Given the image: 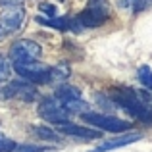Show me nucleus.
Returning <instances> with one entry per match:
<instances>
[{
    "label": "nucleus",
    "mask_w": 152,
    "mask_h": 152,
    "mask_svg": "<svg viewBox=\"0 0 152 152\" xmlns=\"http://www.w3.org/2000/svg\"><path fill=\"white\" fill-rule=\"evenodd\" d=\"M112 98H114L115 104H119L123 110H127L137 119H141V121H145V123H152V110L146 108L135 93H131V91H114V93H112Z\"/></svg>",
    "instance_id": "1"
},
{
    "label": "nucleus",
    "mask_w": 152,
    "mask_h": 152,
    "mask_svg": "<svg viewBox=\"0 0 152 152\" xmlns=\"http://www.w3.org/2000/svg\"><path fill=\"white\" fill-rule=\"evenodd\" d=\"M81 118L85 119L89 125L98 127L100 131H110V133H121V131H127L131 127L129 121H123L119 118H114V115H104V114H96V112H83Z\"/></svg>",
    "instance_id": "2"
},
{
    "label": "nucleus",
    "mask_w": 152,
    "mask_h": 152,
    "mask_svg": "<svg viewBox=\"0 0 152 152\" xmlns=\"http://www.w3.org/2000/svg\"><path fill=\"white\" fill-rule=\"evenodd\" d=\"M79 23L83 27H98L108 19V4L106 0H91L89 6L79 14Z\"/></svg>",
    "instance_id": "3"
},
{
    "label": "nucleus",
    "mask_w": 152,
    "mask_h": 152,
    "mask_svg": "<svg viewBox=\"0 0 152 152\" xmlns=\"http://www.w3.org/2000/svg\"><path fill=\"white\" fill-rule=\"evenodd\" d=\"M14 69L18 75L31 83H50V67L37 62H14Z\"/></svg>",
    "instance_id": "4"
},
{
    "label": "nucleus",
    "mask_w": 152,
    "mask_h": 152,
    "mask_svg": "<svg viewBox=\"0 0 152 152\" xmlns=\"http://www.w3.org/2000/svg\"><path fill=\"white\" fill-rule=\"evenodd\" d=\"M23 19H25V12L21 6H8L0 14V41L15 33L23 25Z\"/></svg>",
    "instance_id": "5"
},
{
    "label": "nucleus",
    "mask_w": 152,
    "mask_h": 152,
    "mask_svg": "<svg viewBox=\"0 0 152 152\" xmlns=\"http://www.w3.org/2000/svg\"><path fill=\"white\" fill-rule=\"evenodd\" d=\"M41 54V45H37L35 41H29V39H19L10 48V58L14 62H37Z\"/></svg>",
    "instance_id": "6"
},
{
    "label": "nucleus",
    "mask_w": 152,
    "mask_h": 152,
    "mask_svg": "<svg viewBox=\"0 0 152 152\" xmlns=\"http://www.w3.org/2000/svg\"><path fill=\"white\" fill-rule=\"evenodd\" d=\"M39 115L42 119H46L48 123H54V125H60V123L67 121L69 118V112L64 108V104L58 100V98H46L39 104Z\"/></svg>",
    "instance_id": "7"
},
{
    "label": "nucleus",
    "mask_w": 152,
    "mask_h": 152,
    "mask_svg": "<svg viewBox=\"0 0 152 152\" xmlns=\"http://www.w3.org/2000/svg\"><path fill=\"white\" fill-rule=\"evenodd\" d=\"M37 96H39V93L31 83H4V85H0V98L2 100L21 98L25 102H31Z\"/></svg>",
    "instance_id": "8"
},
{
    "label": "nucleus",
    "mask_w": 152,
    "mask_h": 152,
    "mask_svg": "<svg viewBox=\"0 0 152 152\" xmlns=\"http://www.w3.org/2000/svg\"><path fill=\"white\" fill-rule=\"evenodd\" d=\"M60 133L71 135V137H79V139H98V131H94L93 127H81V125H73L69 121H64L58 125Z\"/></svg>",
    "instance_id": "9"
},
{
    "label": "nucleus",
    "mask_w": 152,
    "mask_h": 152,
    "mask_svg": "<svg viewBox=\"0 0 152 152\" xmlns=\"http://www.w3.org/2000/svg\"><path fill=\"white\" fill-rule=\"evenodd\" d=\"M141 139H142V135H141V133H127V135L115 137V139H112V141H108V142H104V145L96 146V148H94V150H91V152H106V150H115V148H121V146L131 145V142H137V141H141Z\"/></svg>",
    "instance_id": "10"
},
{
    "label": "nucleus",
    "mask_w": 152,
    "mask_h": 152,
    "mask_svg": "<svg viewBox=\"0 0 152 152\" xmlns=\"http://www.w3.org/2000/svg\"><path fill=\"white\" fill-rule=\"evenodd\" d=\"M56 98H58V100H73V98H81V91H79L77 87H73V85L62 83V85L56 89Z\"/></svg>",
    "instance_id": "11"
},
{
    "label": "nucleus",
    "mask_w": 152,
    "mask_h": 152,
    "mask_svg": "<svg viewBox=\"0 0 152 152\" xmlns=\"http://www.w3.org/2000/svg\"><path fill=\"white\" fill-rule=\"evenodd\" d=\"M69 77V67L67 64H58V66L50 67V83H62Z\"/></svg>",
    "instance_id": "12"
},
{
    "label": "nucleus",
    "mask_w": 152,
    "mask_h": 152,
    "mask_svg": "<svg viewBox=\"0 0 152 152\" xmlns=\"http://www.w3.org/2000/svg\"><path fill=\"white\" fill-rule=\"evenodd\" d=\"M37 21L42 23V25H48V27H56V29H60V31L69 27V19L67 18H54V15H52V18H41V15H39Z\"/></svg>",
    "instance_id": "13"
},
{
    "label": "nucleus",
    "mask_w": 152,
    "mask_h": 152,
    "mask_svg": "<svg viewBox=\"0 0 152 152\" xmlns=\"http://www.w3.org/2000/svg\"><path fill=\"white\" fill-rule=\"evenodd\" d=\"M137 77H139V83H141V85H145L146 89H152V69H150V66L139 67Z\"/></svg>",
    "instance_id": "14"
},
{
    "label": "nucleus",
    "mask_w": 152,
    "mask_h": 152,
    "mask_svg": "<svg viewBox=\"0 0 152 152\" xmlns=\"http://www.w3.org/2000/svg\"><path fill=\"white\" fill-rule=\"evenodd\" d=\"M35 135H37L39 139H46V141H58V133L56 131H52L50 127H35Z\"/></svg>",
    "instance_id": "15"
},
{
    "label": "nucleus",
    "mask_w": 152,
    "mask_h": 152,
    "mask_svg": "<svg viewBox=\"0 0 152 152\" xmlns=\"http://www.w3.org/2000/svg\"><path fill=\"white\" fill-rule=\"evenodd\" d=\"M14 148H15V142L0 133V152H12Z\"/></svg>",
    "instance_id": "16"
},
{
    "label": "nucleus",
    "mask_w": 152,
    "mask_h": 152,
    "mask_svg": "<svg viewBox=\"0 0 152 152\" xmlns=\"http://www.w3.org/2000/svg\"><path fill=\"white\" fill-rule=\"evenodd\" d=\"M12 152H46L45 146H31V145H19Z\"/></svg>",
    "instance_id": "17"
},
{
    "label": "nucleus",
    "mask_w": 152,
    "mask_h": 152,
    "mask_svg": "<svg viewBox=\"0 0 152 152\" xmlns=\"http://www.w3.org/2000/svg\"><path fill=\"white\" fill-rule=\"evenodd\" d=\"M8 75H10V66H8V62L0 56V83L6 81Z\"/></svg>",
    "instance_id": "18"
},
{
    "label": "nucleus",
    "mask_w": 152,
    "mask_h": 152,
    "mask_svg": "<svg viewBox=\"0 0 152 152\" xmlns=\"http://www.w3.org/2000/svg\"><path fill=\"white\" fill-rule=\"evenodd\" d=\"M39 10H41L42 14H46L48 18H52V15L56 14V8L52 6V4H48V2H41V4H39Z\"/></svg>",
    "instance_id": "19"
},
{
    "label": "nucleus",
    "mask_w": 152,
    "mask_h": 152,
    "mask_svg": "<svg viewBox=\"0 0 152 152\" xmlns=\"http://www.w3.org/2000/svg\"><path fill=\"white\" fill-rule=\"evenodd\" d=\"M148 6H152V0H139V2L135 4L133 10L135 12H141V10H145V8H148Z\"/></svg>",
    "instance_id": "20"
},
{
    "label": "nucleus",
    "mask_w": 152,
    "mask_h": 152,
    "mask_svg": "<svg viewBox=\"0 0 152 152\" xmlns=\"http://www.w3.org/2000/svg\"><path fill=\"white\" fill-rule=\"evenodd\" d=\"M23 0H0V6H19Z\"/></svg>",
    "instance_id": "21"
},
{
    "label": "nucleus",
    "mask_w": 152,
    "mask_h": 152,
    "mask_svg": "<svg viewBox=\"0 0 152 152\" xmlns=\"http://www.w3.org/2000/svg\"><path fill=\"white\" fill-rule=\"evenodd\" d=\"M137 2H139V0H119V6H121V8H135Z\"/></svg>",
    "instance_id": "22"
}]
</instances>
